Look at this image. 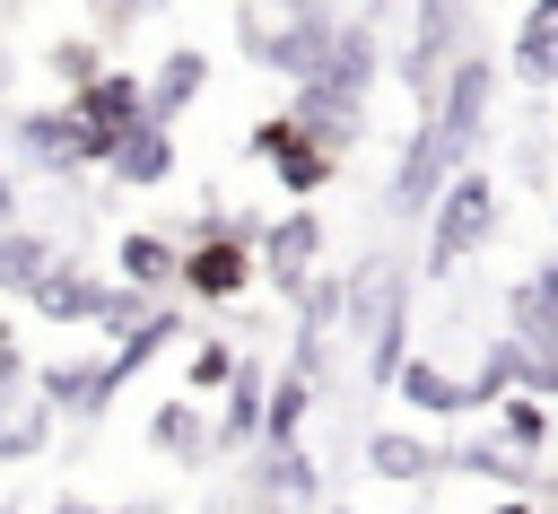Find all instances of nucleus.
Here are the masks:
<instances>
[{
  "label": "nucleus",
  "instance_id": "1",
  "mask_svg": "<svg viewBox=\"0 0 558 514\" xmlns=\"http://www.w3.org/2000/svg\"><path fill=\"white\" fill-rule=\"evenodd\" d=\"M488 235H497V183H488L480 166H462V174L436 192V209H427V270L471 261Z\"/></svg>",
  "mask_w": 558,
  "mask_h": 514
},
{
  "label": "nucleus",
  "instance_id": "2",
  "mask_svg": "<svg viewBox=\"0 0 558 514\" xmlns=\"http://www.w3.org/2000/svg\"><path fill=\"white\" fill-rule=\"evenodd\" d=\"M488 113H497V61L453 52L445 78H436V131L453 139V157H471V148L488 139Z\"/></svg>",
  "mask_w": 558,
  "mask_h": 514
},
{
  "label": "nucleus",
  "instance_id": "3",
  "mask_svg": "<svg viewBox=\"0 0 558 514\" xmlns=\"http://www.w3.org/2000/svg\"><path fill=\"white\" fill-rule=\"evenodd\" d=\"M70 113H78V131H87V166H105L113 139H122L131 122H148V78H140V70H96V78L70 96Z\"/></svg>",
  "mask_w": 558,
  "mask_h": 514
},
{
  "label": "nucleus",
  "instance_id": "4",
  "mask_svg": "<svg viewBox=\"0 0 558 514\" xmlns=\"http://www.w3.org/2000/svg\"><path fill=\"white\" fill-rule=\"evenodd\" d=\"M9 157L35 174H87V131L70 105H26V113H9Z\"/></svg>",
  "mask_w": 558,
  "mask_h": 514
},
{
  "label": "nucleus",
  "instance_id": "5",
  "mask_svg": "<svg viewBox=\"0 0 558 514\" xmlns=\"http://www.w3.org/2000/svg\"><path fill=\"white\" fill-rule=\"evenodd\" d=\"M453 174H462V157H453V139H445L436 113H427V122L401 139V157H392V218H427Z\"/></svg>",
  "mask_w": 558,
  "mask_h": 514
},
{
  "label": "nucleus",
  "instance_id": "6",
  "mask_svg": "<svg viewBox=\"0 0 558 514\" xmlns=\"http://www.w3.org/2000/svg\"><path fill=\"white\" fill-rule=\"evenodd\" d=\"M253 270H262V253H253V235H192L183 244V279L174 287H192V296H209V305H227V296H244L253 287Z\"/></svg>",
  "mask_w": 558,
  "mask_h": 514
},
{
  "label": "nucleus",
  "instance_id": "7",
  "mask_svg": "<svg viewBox=\"0 0 558 514\" xmlns=\"http://www.w3.org/2000/svg\"><path fill=\"white\" fill-rule=\"evenodd\" d=\"M253 253H262V270L296 296V287L314 279V261H323V218H314V200H296L288 218H270V227L253 235Z\"/></svg>",
  "mask_w": 558,
  "mask_h": 514
},
{
  "label": "nucleus",
  "instance_id": "8",
  "mask_svg": "<svg viewBox=\"0 0 558 514\" xmlns=\"http://www.w3.org/2000/svg\"><path fill=\"white\" fill-rule=\"evenodd\" d=\"M453 52H462V0H418V35L401 52V87L410 96H436V78H445Z\"/></svg>",
  "mask_w": 558,
  "mask_h": 514
},
{
  "label": "nucleus",
  "instance_id": "9",
  "mask_svg": "<svg viewBox=\"0 0 558 514\" xmlns=\"http://www.w3.org/2000/svg\"><path fill=\"white\" fill-rule=\"evenodd\" d=\"M288 113H296V131H305V139H323L331 157H340V148L366 131V96H340V87H323V78H296Z\"/></svg>",
  "mask_w": 558,
  "mask_h": 514
},
{
  "label": "nucleus",
  "instance_id": "10",
  "mask_svg": "<svg viewBox=\"0 0 558 514\" xmlns=\"http://www.w3.org/2000/svg\"><path fill=\"white\" fill-rule=\"evenodd\" d=\"M105 174L122 183V192H157L166 174H174V122H131L122 139H113V157H105Z\"/></svg>",
  "mask_w": 558,
  "mask_h": 514
},
{
  "label": "nucleus",
  "instance_id": "11",
  "mask_svg": "<svg viewBox=\"0 0 558 514\" xmlns=\"http://www.w3.org/2000/svg\"><path fill=\"white\" fill-rule=\"evenodd\" d=\"M201 87H209V52H201V44H174V52H157V70H148V113H157V122H183V113L201 105Z\"/></svg>",
  "mask_w": 558,
  "mask_h": 514
},
{
  "label": "nucleus",
  "instance_id": "12",
  "mask_svg": "<svg viewBox=\"0 0 558 514\" xmlns=\"http://www.w3.org/2000/svg\"><path fill=\"white\" fill-rule=\"evenodd\" d=\"M514 78L523 87H558V0H523V17H514Z\"/></svg>",
  "mask_w": 558,
  "mask_h": 514
},
{
  "label": "nucleus",
  "instance_id": "13",
  "mask_svg": "<svg viewBox=\"0 0 558 514\" xmlns=\"http://www.w3.org/2000/svg\"><path fill=\"white\" fill-rule=\"evenodd\" d=\"M375 78H384V26H340V44H331V61H323V87L375 96Z\"/></svg>",
  "mask_w": 558,
  "mask_h": 514
},
{
  "label": "nucleus",
  "instance_id": "14",
  "mask_svg": "<svg viewBox=\"0 0 558 514\" xmlns=\"http://www.w3.org/2000/svg\"><path fill=\"white\" fill-rule=\"evenodd\" d=\"M35 392H44V401H61V409H78V418H105V409H113L105 357H61V366H44V375H35Z\"/></svg>",
  "mask_w": 558,
  "mask_h": 514
},
{
  "label": "nucleus",
  "instance_id": "15",
  "mask_svg": "<svg viewBox=\"0 0 558 514\" xmlns=\"http://www.w3.org/2000/svg\"><path fill=\"white\" fill-rule=\"evenodd\" d=\"M392 392H401L418 418H462V409H480V401H471V383H462V375H445L436 357H410V366L392 375Z\"/></svg>",
  "mask_w": 558,
  "mask_h": 514
},
{
  "label": "nucleus",
  "instance_id": "16",
  "mask_svg": "<svg viewBox=\"0 0 558 514\" xmlns=\"http://www.w3.org/2000/svg\"><path fill=\"white\" fill-rule=\"evenodd\" d=\"M148 444H157V453H174V462L192 470V462H209V453H218V427H209L192 401H174V392H166V401L148 409Z\"/></svg>",
  "mask_w": 558,
  "mask_h": 514
},
{
  "label": "nucleus",
  "instance_id": "17",
  "mask_svg": "<svg viewBox=\"0 0 558 514\" xmlns=\"http://www.w3.org/2000/svg\"><path fill=\"white\" fill-rule=\"evenodd\" d=\"M262 166L279 174V192H296V200H314V192L331 183V166H340V157H331L323 139H305V131H296V113H288V139H279V148H270Z\"/></svg>",
  "mask_w": 558,
  "mask_h": 514
},
{
  "label": "nucleus",
  "instance_id": "18",
  "mask_svg": "<svg viewBox=\"0 0 558 514\" xmlns=\"http://www.w3.org/2000/svg\"><path fill=\"white\" fill-rule=\"evenodd\" d=\"M96 296H105V279H87L78 261H52V279L26 296L44 322H96Z\"/></svg>",
  "mask_w": 558,
  "mask_h": 514
},
{
  "label": "nucleus",
  "instance_id": "19",
  "mask_svg": "<svg viewBox=\"0 0 558 514\" xmlns=\"http://www.w3.org/2000/svg\"><path fill=\"white\" fill-rule=\"evenodd\" d=\"M52 244L35 235V227H0V296H35L44 279H52Z\"/></svg>",
  "mask_w": 558,
  "mask_h": 514
},
{
  "label": "nucleus",
  "instance_id": "20",
  "mask_svg": "<svg viewBox=\"0 0 558 514\" xmlns=\"http://www.w3.org/2000/svg\"><path fill=\"white\" fill-rule=\"evenodd\" d=\"M113 261H122V279H131V287H148V296H157L166 279H183V253H174L157 227H131V235L113 244Z\"/></svg>",
  "mask_w": 558,
  "mask_h": 514
},
{
  "label": "nucleus",
  "instance_id": "21",
  "mask_svg": "<svg viewBox=\"0 0 558 514\" xmlns=\"http://www.w3.org/2000/svg\"><path fill=\"white\" fill-rule=\"evenodd\" d=\"M44 436H52V409L35 401V383L0 392V462H26V453H44Z\"/></svg>",
  "mask_w": 558,
  "mask_h": 514
},
{
  "label": "nucleus",
  "instance_id": "22",
  "mask_svg": "<svg viewBox=\"0 0 558 514\" xmlns=\"http://www.w3.org/2000/svg\"><path fill=\"white\" fill-rule=\"evenodd\" d=\"M262 409H270V383H262V366L244 357V366L227 375V418H218V444H253V436H262Z\"/></svg>",
  "mask_w": 558,
  "mask_h": 514
},
{
  "label": "nucleus",
  "instance_id": "23",
  "mask_svg": "<svg viewBox=\"0 0 558 514\" xmlns=\"http://www.w3.org/2000/svg\"><path fill=\"white\" fill-rule=\"evenodd\" d=\"M305 409H314V375L296 366V375H279V383H270V409H262V436H270V444H296V427H305Z\"/></svg>",
  "mask_w": 558,
  "mask_h": 514
},
{
  "label": "nucleus",
  "instance_id": "24",
  "mask_svg": "<svg viewBox=\"0 0 558 514\" xmlns=\"http://www.w3.org/2000/svg\"><path fill=\"white\" fill-rule=\"evenodd\" d=\"M366 470H375V479H427V470H445V462H436V453H427L418 436H401V427H384V436L366 444Z\"/></svg>",
  "mask_w": 558,
  "mask_h": 514
},
{
  "label": "nucleus",
  "instance_id": "25",
  "mask_svg": "<svg viewBox=\"0 0 558 514\" xmlns=\"http://www.w3.org/2000/svg\"><path fill=\"white\" fill-rule=\"evenodd\" d=\"M44 61H52V78L78 96V87L105 70V35H52V44H44Z\"/></svg>",
  "mask_w": 558,
  "mask_h": 514
},
{
  "label": "nucleus",
  "instance_id": "26",
  "mask_svg": "<svg viewBox=\"0 0 558 514\" xmlns=\"http://www.w3.org/2000/svg\"><path fill=\"white\" fill-rule=\"evenodd\" d=\"M262 488H270V497H296V505H314V497H323V470H314L296 444H279V453L262 462Z\"/></svg>",
  "mask_w": 558,
  "mask_h": 514
},
{
  "label": "nucleus",
  "instance_id": "27",
  "mask_svg": "<svg viewBox=\"0 0 558 514\" xmlns=\"http://www.w3.org/2000/svg\"><path fill=\"white\" fill-rule=\"evenodd\" d=\"M148 314H157V305H148V287H131V279L96 296V331H105V340H122V331H140Z\"/></svg>",
  "mask_w": 558,
  "mask_h": 514
},
{
  "label": "nucleus",
  "instance_id": "28",
  "mask_svg": "<svg viewBox=\"0 0 558 514\" xmlns=\"http://www.w3.org/2000/svg\"><path fill=\"white\" fill-rule=\"evenodd\" d=\"M445 470L453 479H523L514 444H462V453H445Z\"/></svg>",
  "mask_w": 558,
  "mask_h": 514
},
{
  "label": "nucleus",
  "instance_id": "29",
  "mask_svg": "<svg viewBox=\"0 0 558 514\" xmlns=\"http://www.w3.org/2000/svg\"><path fill=\"white\" fill-rule=\"evenodd\" d=\"M183 375H192V392H218V383H227V375H235V348H227V340H201V348H192V366H183Z\"/></svg>",
  "mask_w": 558,
  "mask_h": 514
},
{
  "label": "nucleus",
  "instance_id": "30",
  "mask_svg": "<svg viewBox=\"0 0 558 514\" xmlns=\"http://www.w3.org/2000/svg\"><path fill=\"white\" fill-rule=\"evenodd\" d=\"M541 436H549V418L532 409V392H506V444H514V453H532Z\"/></svg>",
  "mask_w": 558,
  "mask_h": 514
},
{
  "label": "nucleus",
  "instance_id": "31",
  "mask_svg": "<svg viewBox=\"0 0 558 514\" xmlns=\"http://www.w3.org/2000/svg\"><path fill=\"white\" fill-rule=\"evenodd\" d=\"M157 0H87V17H96V35H131L140 17H148Z\"/></svg>",
  "mask_w": 558,
  "mask_h": 514
},
{
  "label": "nucleus",
  "instance_id": "32",
  "mask_svg": "<svg viewBox=\"0 0 558 514\" xmlns=\"http://www.w3.org/2000/svg\"><path fill=\"white\" fill-rule=\"evenodd\" d=\"M532 296H541V305H549V314H558V253H549V261H541V270H532Z\"/></svg>",
  "mask_w": 558,
  "mask_h": 514
},
{
  "label": "nucleus",
  "instance_id": "33",
  "mask_svg": "<svg viewBox=\"0 0 558 514\" xmlns=\"http://www.w3.org/2000/svg\"><path fill=\"white\" fill-rule=\"evenodd\" d=\"M0 227H17V174L0 166Z\"/></svg>",
  "mask_w": 558,
  "mask_h": 514
},
{
  "label": "nucleus",
  "instance_id": "34",
  "mask_svg": "<svg viewBox=\"0 0 558 514\" xmlns=\"http://www.w3.org/2000/svg\"><path fill=\"white\" fill-rule=\"evenodd\" d=\"M9 78H17V52H0V96H9Z\"/></svg>",
  "mask_w": 558,
  "mask_h": 514
},
{
  "label": "nucleus",
  "instance_id": "35",
  "mask_svg": "<svg viewBox=\"0 0 558 514\" xmlns=\"http://www.w3.org/2000/svg\"><path fill=\"white\" fill-rule=\"evenodd\" d=\"M52 514H105V505H78V497H61V505H52Z\"/></svg>",
  "mask_w": 558,
  "mask_h": 514
},
{
  "label": "nucleus",
  "instance_id": "36",
  "mask_svg": "<svg viewBox=\"0 0 558 514\" xmlns=\"http://www.w3.org/2000/svg\"><path fill=\"white\" fill-rule=\"evenodd\" d=\"M497 514H523V505H497Z\"/></svg>",
  "mask_w": 558,
  "mask_h": 514
}]
</instances>
